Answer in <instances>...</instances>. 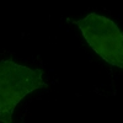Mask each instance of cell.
Returning <instances> with one entry per match:
<instances>
[{"mask_svg": "<svg viewBox=\"0 0 123 123\" xmlns=\"http://www.w3.org/2000/svg\"><path fill=\"white\" fill-rule=\"evenodd\" d=\"M43 71L20 65L11 60L0 63V119L12 122V112L17 104L30 92L46 89Z\"/></svg>", "mask_w": 123, "mask_h": 123, "instance_id": "obj_1", "label": "cell"}, {"mask_svg": "<svg viewBox=\"0 0 123 123\" xmlns=\"http://www.w3.org/2000/svg\"><path fill=\"white\" fill-rule=\"evenodd\" d=\"M81 31L89 46L108 64L123 69V33L112 20L97 14L71 20Z\"/></svg>", "mask_w": 123, "mask_h": 123, "instance_id": "obj_2", "label": "cell"}]
</instances>
